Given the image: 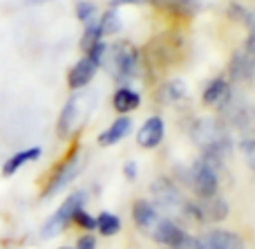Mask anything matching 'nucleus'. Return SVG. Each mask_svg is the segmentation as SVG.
<instances>
[{"label":"nucleus","instance_id":"f257e3e1","mask_svg":"<svg viewBox=\"0 0 255 249\" xmlns=\"http://www.w3.org/2000/svg\"><path fill=\"white\" fill-rule=\"evenodd\" d=\"M193 139L202 146L204 155L213 157L217 162H224L231 153V137L226 133V126L217 119H199L193 126Z\"/></svg>","mask_w":255,"mask_h":249},{"label":"nucleus","instance_id":"f03ea898","mask_svg":"<svg viewBox=\"0 0 255 249\" xmlns=\"http://www.w3.org/2000/svg\"><path fill=\"white\" fill-rule=\"evenodd\" d=\"M150 196H152L154 205L168 216H184L188 218L190 202L184 198V193L177 189V184L168 178H159L157 182L150 187Z\"/></svg>","mask_w":255,"mask_h":249},{"label":"nucleus","instance_id":"7ed1b4c3","mask_svg":"<svg viewBox=\"0 0 255 249\" xmlns=\"http://www.w3.org/2000/svg\"><path fill=\"white\" fill-rule=\"evenodd\" d=\"M222 162L213 160V157L202 155V160L190 169V187H193L195 196L197 198H211L217 196V189H220V180H217V169H220Z\"/></svg>","mask_w":255,"mask_h":249},{"label":"nucleus","instance_id":"20e7f679","mask_svg":"<svg viewBox=\"0 0 255 249\" xmlns=\"http://www.w3.org/2000/svg\"><path fill=\"white\" fill-rule=\"evenodd\" d=\"M112 70V74L117 76L119 81H126V79H132L136 74V65H139V54L136 49L132 47L130 43H117L115 47H108L106 52V63Z\"/></svg>","mask_w":255,"mask_h":249},{"label":"nucleus","instance_id":"39448f33","mask_svg":"<svg viewBox=\"0 0 255 249\" xmlns=\"http://www.w3.org/2000/svg\"><path fill=\"white\" fill-rule=\"evenodd\" d=\"M83 207H85V193L79 191V193H72L70 198H65V200H63V205L54 211L52 218L43 225V232H40V234H43V238L58 236V234H61L63 229L72 223V218H74L76 211L83 209Z\"/></svg>","mask_w":255,"mask_h":249},{"label":"nucleus","instance_id":"423d86ee","mask_svg":"<svg viewBox=\"0 0 255 249\" xmlns=\"http://www.w3.org/2000/svg\"><path fill=\"white\" fill-rule=\"evenodd\" d=\"M226 214H229V205H226L220 196L197 198V202H190V209H188V218L202 220V223H217V220H224Z\"/></svg>","mask_w":255,"mask_h":249},{"label":"nucleus","instance_id":"0eeeda50","mask_svg":"<svg viewBox=\"0 0 255 249\" xmlns=\"http://www.w3.org/2000/svg\"><path fill=\"white\" fill-rule=\"evenodd\" d=\"M81 169H83V160H81V157H76V155L67 157V160L63 162L61 169L49 178L47 187H45V191H43V198H52V196H56L58 191H63V189L79 175Z\"/></svg>","mask_w":255,"mask_h":249},{"label":"nucleus","instance_id":"6e6552de","mask_svg":"<svg viewBox=\"0 0 255 249\" xmlns=\"http://www.w3.org/2000/svg\"><path fill=\"white\" fill-rule=\"evenodd\" d=\"M197 249H244V241L233 232H224V229H213L206 232L204 236L195 238Z\"/></svg>","mask_w":255,"mask_h":249},{"label":"nucleus","instance_id":"1a4fd4ad","mask_svg":"<svg viewBox=\"0 0 255 249\" xmlns=\"http://www.w3.org/2000/svg\"><path fill=\"white\" fill-rule=\"evenodd\" d=\"M81 108H83V97H72L65 103L61 117H58V137L67 139L76 128H79L81 121Z\"/></svg>","mask_w":255,"mask_h":249},{"label":"nucleus","instance_id":"9d476101","mask_svg":"<svg viewBox=\"0 0 255 249\" xmlns=\"http://www.w3.org/2000/svg\"><path fill=\"white\" fill-rule=\"evenodd\" d=\"M229 72H231V79L238 81V83H251L255 79V58L247 49H238L231 58V65H229Z\"/></svg>","mask_w":255,"mask_h":249},{"label":"nucleus","instance_id":"9b49d317","mask_svg":"<svg viewBox=\"0 0 255 249\" xmlns=\"http://www.w3.org/2000/svg\"><path fill=\"white\" fill-rule=\"evenodd\" d=\"M231 99H233V92H231V83L226 79L211 81L202 94L204 106H208V108H224Z\"/></svg>","mask_w":255,"mask_h":249},{"label":"nucleus","instance_id":"f8f14e48","mask_svg":"<svg viewBox=\"0 0 255 249\" xmlns=\"http://www.w3.org/2000/svg\"><path fill=\"white\" fill-rule=\"evenodd\" d=\"M132 218H134V223H136V227L141 229L143 234H152V229L157 227V223L161 220V216H159V211L154 209L150 202H145V200H139V202H134V207H132Z\"/></svg>","mask_w":255,"mask_h":249},{"label":"nucleus","instance_id":"ddd939ff","mask_svg":"<svg viewBox=\"0 0 255 249\" xmlns=\"http://www.w3.org/2000/svg\"><path fill=\"white\" fill-rule=\"evenodd\" d=\"M184 236H186L184 229H181L179 225L175 223V220L163 218V216H161V220L157 223V227L152 229V234H150V238H152V241L161 243V245H166V247H170V245H175V243H179Z\"/></svg>","mask_w":255,"mask_h":249},{"label":"nucleus","instance_id":"4468645a","mask_svg":"<svg viewBox=\"0 0 255 249\" xmlns=\"http://www.w3.org/2000/svg\"><path fill=\"white\" fill-rule=\"evenodd\" d=\"M40 155H43V151H40L38 146H31V148H25V151H18V153H13L7 162H4L0 173H2V178H11V175H16L22 166H27V164H31V162L40 160Z\"/></svg>","mask_w":255,"mask_h":249},{"label":"nucleus","instance_id":"2eb2a0df","mask_svg":"<svg viewBox=\"0 0 255 249\" xmlns=\"http://www.w3.org/2000/svg\"><path fill=\"white\" fill-rule=\"evenodd\" d=\"M94 74H97V65L85 56L70 70V74H67V85H70L72 90H81L94 79Z\"/></svg>","mask_w":255,"mask_h":249},{"label":"nucleus","instance_id":"dca6fc26","mask_svg":"<svg viewBox=\"0 0 255 249\" xmlns=\"http://www.w3.org/2000/svg\"><path fill=\"white\" fill-rule=\"evenodd\" d=\"M136 139H139V144L143 148L159 146V144H161V139H163V121L159 119V117H150V119L141 126Z\"/></svg>","mask_w":255,"mask_h":249},{"label":"nucleus","instance_id":"f3484780","mask_svg":"<svg viewBox=\"0 0 255 249\" xmlns=\"http://www.w3.org/2000/svg\"><path fill=\"white\" fill-rule=\"evenodd\" d=\"M130 128H132V121L128 119V117H121V119H117L106 133L99 135V144H101V146H112V144L121 142V139L130 133Z\"/></svg>","mask_w":255,"mask_h":249},{"label":"nucleus","instance_id":"a211bd4d","mask_svg":"<svg viewBox=\"0 0 255 249\" xmlns=\"http://www.w3.org/2000/svg\"><path fill=\"white\" fill-rule=\"evenodd\" d=\"M224 110H229V121L238 128H253L255 126V112L249 106H233V103H226Z\"/></svg>","mask_w":255,"mask_h":249},{"label":"nucleus","instance_id":"6ab92c4d","mask_svg":"<svg viewBox=\"0 0 255 249\" xmlns=\"http://www.w3.org/2000/svg\"><path fill=\"white\" fill-rule=\"evenodd\" d=\"M112 103H115V110L117 112H132L134 108H139L141 97H139V92H134V90L121 88V90H117V92H115Z\"/></svg>","mask_w":255,"mask_h":249},{"label":"nucleus","instance_id":"aec40b11","mask_svg":"<svg viewBox=\"0 0 255 249\" xmlns=\"http://www.w3.org/2000/svg\"><path fill=\"white\" fill-rule=\"evenodd\" d=\"M159 9L168 13H179V16H186V13L195 11V0H152Z\"/></svg>","mask_w":255,"mask_h":249},{"label":"nucleus","instance_id":"412c9836","mask_svg":"<svg viewBox=\"0 0 255 249\" xmlns=\"http://www.w3.org/2000/svg\"><path fill=\"white\" fill-rule=\"evenodd\" d=\"M119 227H121V220L117 218L115 214H110V211H103V214H99L97 229L103 234V236H115V234L119 232Z\"/></svg>","mask_w":255,"mask_h":249},{"label":"nucleus","instance_id":"4be33fe9","mask_svg":"<svg viewBox=\"0 0 255 249\" xmlns=\"http://www.w3.org/2000/svg\"><path fill=\"white\" fill-rule=\"evenodd\" d=\"M76 16H79V20L83 22V25H90V22L99 20L97 7H94L92 2H88V0H81V2L76 4Z\"/></svg>","mask_w":255,"mask_h":249},{"label":"nucleus","instance_id":"5701e85b","mask_svg":"<svg viewBox=\"0 0 255 249\" xmlns=\"http://www.w3.org/2000/svg\"><path fill=\"white\" fill-rule=\"evenodd\" d=\"M99 27H101V34H117L121 29V22H119V13L110 11L103 13V18H99Z\"/></svg>","mask_w":255,"mask_h":249},{"label":"nucleus","instance_id":"b1692460","mask_svg":"<svg viewBox=\"0 0 255 249\" xmlns=\"http://www.w3.org/2000/svg\"><path fill=\"white\" fill-rule=\"evenodd\" d=\"M186 94V83L181 79H175L163 88V101H177Z\"/></svg>","mask_w":255,"mask_h":249},{"label":"nucleus","instance_id":"393cba45","mask_svg":"<svg viewBox=\"0 0 255 249\" xmlns=\"http://www.w3.org/2000/svg\"><path fill=\"white\" fill-rule=\"evenodd\" d=\"M240 151H242L244 160H247V166L255 173V137L242 139V144H240Z\"/></svg>","mask_w":255,"mask_h":249},{"label":"nucleus","instance_id":"a878e982","mask_svg":"<svg viewBox=\"0 0 255 249\" xmlns=\"http://www.w3.org/2000/svg\"><path fill=\"white\" fill-rule=\"evenodd\" d=\"M72 220H74V223H79L81 227L88 229V232H90V229H97V218H92V216H90L85 209H79V211H76Z\"/></svg>","mask_w":255,"mask_h":249},{"label":"nucleus","instance_id":"bb28decb","mask_svg":"<svg viewBox=\"0 0 255 249\" xmlns=\"http://www.w3.org/2000/svg\"><path fill=\"white\" fill-rule=\"evenodd\" d=\"M166 249H197V245H195V238L186 234V236L181 238L179 243H175V245H170V247H166Z\"/></svg>","mask_w":255,"mask_h":249},{"label":"nucleus","instance_id":"cd10ccee","mask_svg":"<svg viewBox=\"0 0 255 249\" xmlns=\"http://www.w3.org/2000/svg\"><path fill=\"white\" fill-rule=\"evenodd\" d=\"M76 249H97V243H94L92 236H83L79 241V245H76Z\"/></svg>","mask_w":255,"mask_h":249},{"label":"nucleus","instance_id":"c85d7f7f","mask_svg":"<svg viewBox=\"0 0 255 249\" xmlns=\"http://www.w3.org/2000/svg\"><path fill=\"white\" fill-rule=\"evenodd\" d=\"M124 171H126V178L128 180H134L136 178V164H134V162H128Z\"/></svg>","mask_w":255,"mask_h":249},{"label":"nucleus","instance_id":"c756f323","mask_svg":"<svg viewBox=\"0 0 255 249\" xmlns=\"http://www.w3.org/2000/svg\"><path fill=\"white\" fill-rule=\"evenodd\" d=\"M136 2H148V0H115V4H136Z\"/></svg>","mask_w":255,"mask_h":249},{"label":"nucleus","instance_id":"7c9ffc66","mask_svg":"<svg viewBox=\"0 0 255 249\" xmlns=\"http://www.w3.org/2000/svg\"><path fill=\"white\" fill-rule=\"evenodd\" d=\"M45 2H52V0H25V4L34 7V4H45Z\"/></svg>","mask_w":255,"mask_h":249},{"label":"nucleus","instance_id":"2f4dec72","mask_svg":"<svg viewBox=\"0 0 255 249\" xmlns=\"http://www.w3.org/2000/svg\"><path fill=\"white\" fill-rule=\"evenodd\" d=\"M61 249H72V247H61Z\"/></svg>","mask_w":255,"mask_h":249}]
</instances>
